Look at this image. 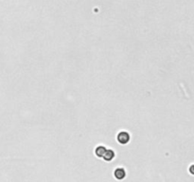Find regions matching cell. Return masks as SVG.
Returning a JSON list of instances; mask_svg holds the SVG:
<instances>
[{"label":"cell","mask_w":194,"mask_h":182,"mask_svg":"<svg viewBox=\"0 0 194 182\" xmlns=\"http://www.w3.org/2000/svg\"><path fill=\"white\" fill-rule=\"evenodd\" d=\"M130 140V135L127 132H120L118 135V141L121 144H126Z\"/></svg>","instance_id":"6da1fadb"},{"label":"cell","mask_w":194,"mask_h":182,"mask_svg":"<svg viewBox=\"0 0 194 182\" xmlns=\"http://www.w3.org/2000/svg\"><path fill=\"white\" fill-rule=\"evenodd\" d=\"M114 176L118 180H122L125 178L126 176V172L123 168H117L114 172Z\"/></svg>","instance_id":"7a4b0ae2"},{"label":"cell","mask_w":194,"mask_h":182,"mask_svg":"<svg viewBox=\"0 0 194 182\" xmlns=\"http://www.w3.org/2000/svg\"><path fill=\"white\" fill-rule=\"evenodd\" d=\"M114 158H115V152H114V150H111V149L107 150V149H106V151L104 153V155H103L102 159H104L105 161H111V160L114 159Z\"/></svg>","instance_id":"3957f363"},{"label":"cell","mask_w":194,"mask_h":182,"mask_svg":"<svg viewBox=\"0 0 194 182\" xmlns=\"http://www.w3.org/2000/svg\"><path fill=\"white\" fill-rule=\"evenodd\" d=\"M106 151V148L104 146H98L96 149H95V155H96L98 158H102L103 155Z\"/></svg>","instance_id":"277c9868"},{"label":"cell","mask_w":194,"mask_h":182,"mask_svg":"<svg viewBox=\"0 0 194 182\" xmlns=\"http://www.w3.org/2000/svg\"><path fill=\"white\" fill-rule=\"evenodd\" d=\"M189 172H190L191 173H193V175H194V165L190 166V168H189Z\"/></svg>","instance_id":"5b68a950"}]
</instances>
